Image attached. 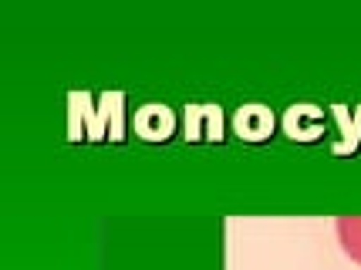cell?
<instances>
[{
	"mask_svg": "<svg viewBox=\"0 0 361 270\" xmlns=\"http://www.w3.org/2000/svg\"><path fill=\"white\" fill-rule=\"evenodd\" d=\"M334 230H338V243L351 260L361 264V216H338L334 220Z\"/></svg>",
	"mask_w": 361,
	"mask_h": 270,
	"instance_id": "obj_1",
	"label": "cell"
}]
</instances>
